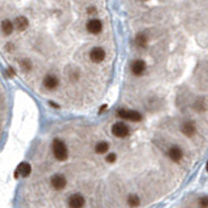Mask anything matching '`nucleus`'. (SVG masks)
Here are the masks:
<instances>
[{
    "instance_id": "f8f14e48",
    "label": "nucleus",
    "mask_w": 208,
    "mask_h": 208,
    "mask_svg": "<svg viewBox=\"0 0 208 208\" xmlns=\"http://www.w3.org/2000/svg\"><path fill=\"white\" fill-rule=\"evenodd\" d=\"M31 172V167L29 163H22L20 164V167H18L17 169V173H16V177H18V176H22V177H28V176L30 174Z\"/></svg>"
},
{
    "instance_id": "a211bd4d",
    "label": "nucleus",
    "mask_w": 208,
    "mask_h": 208,
    "mask_svg": "<svg viewBox=\"0 0 208 208\" xmlns=\"http://www.w3.org/2000/svg\"><path fill=\"white\" fill-rule=\"evenodd\" d=\"M20 66L22 68V70H25V72H30V70H31V62H30V60H28V59L22 60V61L20 62Z\"/></svg>"
},
{
    "instance_id": "1a4fd4ad",
    "label": "nucleus",
    "mask_w": 208,
    "mask_h": 208,
    "mask_svg": "<svg viewBox=\"0 0 208 208\" xmlns=\"http://www.w3.org/2000/svg\"><path fill=\"white\" fill-rule=\"evenodd\" d=\"M51 184L52 186L56 189V190H61V189H64L65 185H66V180L64 176H61V174H56L53 176V177L51 178Z\"/></svg>"
},
{
    "instance_id": "f257e3e1",
    "label": "nucleus",
    "mask_w": 208,
    "mask_h": 208,
    "mask_svg": "<svg viewBox=\"0 0 208 208\" xmlns=\"http://www.w3.org/2000/svg\"><path fill=\"white\" fill-rule=\"evenodd\" d=\"M52 151H53V155L59 161H64L66 160L68 157V148L65 146V143L60 141V139H55L52 143Z\"/></svg>"
},
{
    "instance_id": "ddd939ff",
    "label": "nucleus",
    "mask_w": 208,
    "mask_h": 208,
    "mask_svg": "<svg viewBox=\"0 0 208 208\" xmlns=\"http://www.w3.org/2000/svg\"><path fill=\"white\" fill-rule=\"evenodd\" d=\"M2 31H3V34L4 35H11L12 33H13V29H15V25L12 23L11 20H4L2 22Z\"/></svg>"
},
{
    "instance_id": "4be33fe9",
    "label": "nucleus",
    "mask_w": 208,
    "mask_h": 208,
    "mask_svg": "<svg viewBox=\"0 0 208 208\" xmlns=\"http://www.w3.org/2000/svg\"><path fill=\"white\" fill-rule=\"evenodd\" d=\"M104 109H107V105H103V107H102V108H100V112H103Z\"/></svg>"
},
{
    "instance_id": "0eeeda50",
    "label": "nucleus",
    "mask_w": 208,
    "mask_h": 208,
    "mask_svg": "<svg viewBox=\"0 0 208 208\" xmlns=\"http://www.w3.org/2000/svg\"><path fill=\"white\" fill-rule=\"evenodd\" d=\"M43 86L46 87L47 90H55L57 89L59 86V78L53 74H47L45 79H43Z\"/></svg>"
},
{
    "instance_id": "aec40b11",
    "label": "nucleus",
    "mask_w": 208,
    "mask_h": 208,
    "mask_svg": "<svg viewBox=\"0 0 208 208\" xmlns=\"http://www.w3.org/2000/svg\"><path fill=\"white\" fill-rule=\"evenodd\" d=\"M202 206H203V208H207V198L202 199Z\"/></svg>"
},
{
    "instance_id": "2eb2a0df",
    "label": "nucleus",
    "mask_w": 208,
    "mask_h": 208,
    "mask_svg": "<svg viewBox=\"0 0 208 208\" xmlns=\"http://www.w3.org/2000/svg\"><path fill=\"white\" fill-rule=\"evenodd\" d=\"M147 43H148V39H147V35L146 34H138L135 36V45L137 47H139V48H144V47H147Z\"/></svg>"
},
{
    "instance_id": "39448f33",
    "label": "nucleus",
    "mask_w": 208,
    "mask_h": 208,
    "mask_svg": "<svg viewBox=\"0 0 208 208\" xmlns=\"http://www.w3.org/2000/svg\"><path fill=\"white\" fill-rule=\"evenodd\" d=\"M86 29L91 34H99V33H102V30H103V23L100 20H98V18H91V20L87 22Z\"/></svg>"
},
{
    "instance_id": "412c9836",
    "label": "nucleus",
    "mask_w": 208,
    "mask_h": 208,
    "mask_svg": "<svg viewBox=\"0 0 208 208\" xmlns=\"http://www.w3.org/2000/svg\"><path fill=\"white\" fill-rule=\"evenodd\" d=\"M8 75H9V77H13V75H15V72H13V69H8Z\"/></svg>"
},
{
    "instance_id": "7ed1b4c3",
    "label": "nucleus",
    "mask_w": 208,
    "mask_h": 208,
    "mask_svg": "<svg viewBox=\"0 0 208 208\" xmlns=\"http://www.w3.org/2000/svg\"><path fill=\"white\" fill-rule=\"evenodd\" d=\"M129 133H130V130L126 126V124H124V122H116L112 126V134L117 138H125L129 135Z\"/></svg>"
},
{
    "instance_id": "423d86ee",
    "label": "nucleus",
    "mask_w": 208,
    "mask_h": 208,
    "mask_svg": "<svg viewBox=\"0 0 208 208\" xmlns=\"http://www.w3.org/2000/svg\"><path fill=\"white\" fill-rule=\"evenodd\" d=\"M105 59V51L102 47H94L90 51V60L92 62H102Z\"/></svg>"
},
{
    "instance_id": "6e6552de",
    "label": "nucleus",
    "mask_w": 208,
    "mask_h": 208,
    "mask_svg": "<svg viewBox=\"0 0 208 208\" xmlns=\"http://www.w3.org/2000/svg\"><path fill=\"white\" fill-rule=\"evenodd\" d=\"M85 206V199L82 195L75 194L69 198V207L70 208H82Z\"/></svg>"
},
{
    "instance_id": "6ab92c4d",
    "label": "nucleus",
    "mask_w": 208,
    "mask_h": 208,
    "mask_svg": "<svg viewBox=\"0 0 208 208\" xmlns=\"http://www.w3.org/2000/svg\"><path fill=\"white\" fill-rule=\"evenodd\" d=\"M105 160L108 163H115L116 161V154H109L108 156L105 157Z\"/></svg>"
},
{
    "instance_id": "f03ea898",
    "label": "nucleus",
    "mask_w": 208,
    "mask_h": 208,
    "mask_svg": "<svg viewBox=\"0 0 208 208\" xmlns=\"http://www.w3.org/2000/svg\"><path fill=\"white\" fill-rule=\"evenodd\" d=\"M117 115L124 118L128 120V121H133V122H139L142 120V115L138 111H133V109H118Z\"/></svg>"
},
{
    "instance_id": "dca6fc26",
    "label": "nucleus",
    "mask_w": 208,
    "mask_h": 208,
    "mask_svg": "<svg viewBox=\"0 0 208 208\" xmlns=\"http://www.w3.org/2000/svg\"><path fill=\"white\" fill-rule=\"evenodd\" d=\"M108 148H109V146H108V143H107V142H99L96 144V147H95V151H96V154L103 155V154H105L107 151H108Z\"/></svg>"
},
{
    "instance_id": "9d476101",
    "label": "nucleus",
    "mask_w": 208,
    "mask_h": 208,
    "mask_svg": "<svg viewBox=\"0 0 208 208\" xmlns=\"http://www.w3.org/2000/svg\"><path fill=\"white\" fill-rule=\"evenodd\" d=\"M168 156L171 157V159H172L173 161L178 163V161L182 159V156H184V154H182V150H181L180 147L173 146V147L169 148V151H168Z\"/></svg>"
},
{
    "instance_id": "9b49d317",
    "label": "nucleus",
    "mask_w": 208,
    "mask_h": 208,
    "mask_svg": "<svg viewBox=\"0 0 208 208\" xmlns=\"http://www.w3.org/2000/svg\"><path fill=\"white\" fill-rule=\"evenodd\" d=\"M182 133H184L186 137H193L195 133H197V128L191 121H186L184 125H182Z\"/></svg>"
},
{
    "instance_id": "f3484780",
    "label": "nucleus",
    "mask_w": 208,
    "mask_h": 208,
    "mask_svg": "<svg viewBox=\"0 0 208 208\" xmlns=\"http://www.w3.org/2000/svg\"><path fill=\"white\" fill-rule=\"evenodd\" d=\"M128 204L130 206V207H138L139 206V198L137 197V195H130L129 197V199H128Z\"/></svg>"
},
{
    "instance_id": "20e7f679",
    "label": "nucleus",
    "mask_w": 208,
    "mask_h": 208,
    "mask_svg": "<svg viewBox=\"0 0 208 208\" xmlns=\"http://www.w3.org/2000/svg\"><path fill=\"white\" fill-rule=\"evenodd\" d=\"M131 73H133L134 75H137V77H139V75H143L144 72H146V62H144L143 60L138 59V60H134L133 62H131Z\"/></svg>"
},
{
    "instance_id": "4468645a",
    "label": "nucleus",
    "mask_w": 208,
    "mask_h": 208,
    "mask_svg": "<svg viewBox=\"0 0 208 208\" xmlns=\"http://www.w3.org/2000/svg\"><path fill=\"white\" fill-rule=\"evenodd\" d=\"M28 26H29V20H28L26 17L20 16V17H17V18H16V28L20 30V31L26 30Z\"/></svg>"
}]
</instances>
